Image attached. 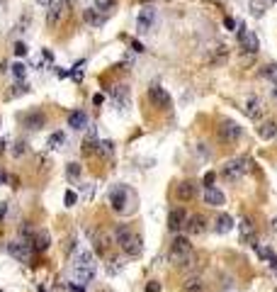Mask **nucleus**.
I'll return each mask as SVG.
<instances>
[{"instance_id": "5701e85b", "label": "nucleus", "mask_w": 277, "mask_h": 292, "mask_svg": "<svg viewBox=\"0 0 277 292\" xmlns=\"http://www.w3.org/2000/svg\"><path fill=\"white\" fill-rule=\"evenodd\" d=\"M110 93H112V97H114V102H117V107L124 110L127 102H129V90H127V86H114Z\"/></svg>"}, {"instance_id": "ea45409f", "label": "nucleus", "mask_w": 277, "mask_h": 292, "mask_svg": "<svg viewBox=\"0 0 277 292\" xmlns=\"http://www.w3.org/2000/svg\"><path fill=\"white\" fill-rule=\"evenodd\" d=\"M25 151H27V144H25V142H17V144H15V148H12V156H17V158H20V156H25Z\"/></svg>"}, {"instance_id": "c03bdc74", "label": "nucleus", "mask_w": 277, "mask_h": 292, "mask_svg": "<svg viewBox=\"0 0 277 292\" xmlns=\"http://www.w3.org/2000/svg\"><path fill=\"white\" fill-rule=\"evenodd\" d=\"M146 292H161V283H148V285H146Z\"/></svg>"}, {"instance_id": "b1692460", "label": "nucleus", "mask_w": 277, "mask_h": 292, "mask_svg": "<svg viewBox=\"0 0 277 292\" xmlns=\"http://www.w3.org/2000/svg\"><path fill=\"white\" fill-rule=\"evenodd\" d=\"M132 234H134V232H132V227H129V224H119V227L114 229V241H117L119 246H124V243L132 239Z\"/></svg>"}, {"instance_id": "7c9ffc66", "label": "nucleus", "mask_w": 277, "mask_h": 292, "mask_svg": "<svg viewBox=\"0 0 277 292\" xmlns=\"http://www.w3.org/2000/svg\"><path fill=\"white\" fill-rule=\"evenodd\" d=\"M63 142H66V134H63V132H54V134L49 137V142H46V148L54 151V148H58Z\"/></svg>"}, {"instance_id": "4c0bfd02", "label": "nucleus", "mask_w": 277, "mask_h": 292, "mask_svg": "<svg viewBox=\"0 0 277 292\" xmlns=\"http://www.w3.org/2000/svg\"><path fill=\"white\" fill-rule=\"evenodd\" d=\"M76 200H78V195H76L73 190H66V195H63V204H66V207H73Z\"/></svg>"}, {"instance_id": "f03ea898", "label": "nucleus", "mask_w": 277, "mask_h": 292, "mask_svg": "<svg viewBox=\"0 0 277 292\" xmlns=\"http://www.w3.org/2000/svg\"><path fill=\"white\" fill-rule=\"evenodd\" d=\"M253 166L250 163L248 156H238V158H231L229 163H224L222 168V175L226 178V180H231V183H236V180H241L243 175L248 173V168Z\"/></svg>"}, {"instance_id": "3c124183", "label": "nucleus", "mask_w": 277, "mask_h": 292, "mask_svg": "<svg viewBox=\"0 0 277 292\" xmlns=\"http://www.w3.org/2000/svg\"><path fill=\"white\" fill-rule=\"evenodd\" d=\"M102 100H105L102 95H95V97H92V102H95V105H102Z\"/></svg>"}, {"instance_id": "f704fd0d", "label": "nucleus", "mask_w": 277, "mask_h": 292, "mask_svg": "<svg viewBox=\"0 0 277 292\" xmlns=\"http://www.w3.org/2000/svg\"><path fill=\"white\" fill-rule=\"evenodd\" d=\"M29 90V86H25V83H17V86H12V90L7 93V97H17V95H25Z\"/></svg>"}, {"instance_id": "423d86ee", "label": "nucleus", "mask_w": 277, "mask_h": 292, "mask_svg": "<svg viewBox=\"0 0 277 292\" xmlns=\"http://www.w3.org/2000/svg\"><path fill=\"white\" fill-rule=\"evenodd\" d=\"M7 253H10L12 258H17L20 263H29V256H32V243L25 241V239L12 241V243H7Z\"/></svg>"}, {"instance_id": "1a4fd4ad", "label": "nucleus", "mask_w": 277, "mask_h": 292, "mask_svg": "<svg viewBox=\"0 0 277 292\" xmlns=\"http://www.w3.org/2000/svg\"><path fill=\"white\" fill-rule=\"evenodd\" d=\"M73 270H95V253L88 248L78 251L73 258Z\"/></svg>"}, {"instance_id": "8fccbe9b", "label": "nucleus", "mask_w": 277, "mask_h": 292, "mask_svg": "<svg viewBox=\"0 0 277 292\" xmlns=\"http://www.w3.org/2000/svg\"><path fill=\"white\" fill-rule=\"evenodd\" d=\"M5 212H7V202H0V222H2V217H5Z\"/></svg>"}, {"instance_id": "37998d69", "label": "nucleus", "mask_w": 277, "mask_h": 292, "mask_svg": "<svg viewBox=\"0 0 277 292\" xmlns=\"http://www.w3.org/2000/svg\"><path fill=\"white\" fill-rule=\"evenodd\" d=\"M68 290H71V292H85V285H81V283H71V285H68Z\"/></svg>"}, {"instance_id": "de8ad7c7", "label": "nucleus", "mask_w": 277, "mask_h": 292, "mask_svg": "<svg viewBox=\"0 0 277 292\" xmlns=\"http://www.w3.org/2000/svg\"><path fill=\"white\" fill-rule=\"evenodd\" d=\"M132 49H134V51H143V44H141V42H137V39H134V42H132Z\"/></svg>"}, {"instance_id": "c756f323", "label": "nucleus", "mask_w": 277, "mask_h": 292, "mask_svg": "<svg viewBox=\"0 0 277 292\" xmlns=\"http://www.w3.org/2000/svg\"><path fill=\"white\" fill-rule=\"evenodd\" d=\"M248 7H250V12H253V17H263L268 2L265 0H248Z\"/></svg>"}, {"instance_id": "6ab92c4d", "label": "nucleus", "mask_w": 277, "mask_h": 292, "mask_svg": "<svg viewBox=\"0 0 277 292\" xmlns=\"http://www.w3.org/2000/svg\"><path fill=\"white\" fill-rule=\"evenodd\" d=\"M49 246H51V236H49V234H46V232H37V234H34V239H32V251L44 253Z\"/></svg>"}, {"instance_id": "412c9836", "label": "nucleus", "mask_w": 277, "mask_h": 292, "mask_svg": "<svg viewBox=\"0 0 277 292\" xmlns=\"http://www.w3.org/2000/svg\"><path fill=\"white\" fill-rule=\"evenodd\" d=\"M68 127L71 129H85L88 127V115H85L83 110H73V112H68Z\"/></svg>"}, {"instance_id": "a19ab883", "label": "nucleus", "mask_w": 277, "mask_h": 292, "mask_svg": "<svg viewBox=\"0 0 277 292\" xmlns=\"http://www.w3.org/2000/svg\"><path fill=\"white\" fill-rule=\"evenodd\" d=\"M66 173H68V178H78V175H81V166H78V163H68Z\"/></svg>"}, {"instance_id": "473e14b6", "label": "nucleus", "mask_w": 277, "mask_h": 292, "mask_svg": "<svg viewBox=\"0 0 277 292\" xmlns=\"http://www.w3.org/2000/svg\"><path fill=\"white\" fill-rule=\"evenodd\" d=\"M95 7L100 10V12H110L117 7V0H95Z\"/></svg>"}, {"instance_id": "39448f33", "label": "nucleus", "mask_w": 277, "mask_h": 292, "mask_svg": "<svg viewBox=\"0 0 277 292\" xmlns=\"http://www.w3.org/2000/svg\"><path fill=\"white\" fill-rule=\"evenodd\" d=\"M148 100L158 110H168L170 107V93L163 86H158V83H153V86L148 88Z\"/></svg>"}, {"instance_id": "393cba45", "label": "nucleus", "mask_w": 277, "mask_h": 292, "mask_svg": "<svg viewBox=\"0 0 277 292\" xmlns=\"http://www.w3.org/2000/svg\"><path fill=\"white\" fill-rule=\"evenodd\" d=\"M258 134L263 137V139H273L277 134V122L275 119H268V122H263L260 127H258Z\"/></svg>"}, {"instance_id": "dca6fc26", "label": "nucleus", "mask_w": 277, "mask_h": 292, "mask_svg": "<svg viewBox=\"0 0 277 292\" xmlns=\"http://www.w3.org/2000/svg\"><path fill=\"white\" fill-rule=\"evenodd\" d=\"M97 144H100V139H97V132H95V127H88V137L83 139L81 151H83L85 156H90V153H95V151H97Z\"/></svg>"}, {"instance_id": "5fc2aeb1", "label": "nucleus", "mask_w": 277, "mask_h": 292, "mask_svg": "<svg viewBox=\"0 0 277 292\" xmlns=\"http://www.w3.org/2000/svg\"><path fill=\"white\" fill-rule=\"evenodd\" d=\"M275 97H277V88H275Z\"/></svg>"}, {"instance_id": "58836bf2", "label": "nucleus", "mask_w": 277, "mask_h": 292, "mask_svg": "<svg viewBox=\"0 0 277 292\" xmlns=\"http://www.w3.org/2000/svg\"><path fill=\"white\" fill-rule=\"evenodd\" d=\"M122 268H124V263L119 261V258H112V261H110V268H107V270H110L112 275H114V273H119Z\"/></svg>"}, {"instance_id": "9b49d317", "label": "nucleus", "mask_w": 277, "mask_h": 292, "mask_svg": "<svg viewBox=\"0 0 277 292\" xmlns=\"http://www.w3.org/2000/svg\"><path fill=\"white\" fill-rule=\"evenodd\" d=\"M153 22H156V10H153V7H143V10L138 12L137 29L138 32H151Z\"/></svg>"}, {"instance_id": "09e8293b", "label": "nucleus", "mask_w": 277, "mask_h": 292, "mask_svg": "<svg viewBox=\"0 0 277 292\" xmlns=\"http://www.w3.org/2000/svg\"><path fill=\"white\" fill-rule=\"evenodd\" d=\"M42 7H49V5H54V2H58V0H37Z\"/></svg>"}, {"instance_id": "bb28decb", "label": "nucleus", "mask_w": 277, "mask_h": 292, "mask_svg": "<svg viewBox=\"0 0 277 292\" xmlns=\"http://www.w3.org/2000/svg\"><path fill=\"white\" fill-rule=\"evenodd\" d=\"M183 292H204V283H202V278H187L185 283H183Z\"/></svg>"}, {"instance_id": "f3484780", "label": "nucleus", "mask_w": 277, "mask_h": 292, "mask_svg": "<svg viewBox=\"0 0 277 292\" xmlns=\"http://www.w3.org/2000/svg\"><path fill=\"white\" fill-rule=\"evenodd\" d=\"M44 124H46V117H44V112H39V110L27 112V117H25V127H27L29 132H37V129H42Z\"/></svg>"}, {"instance_id": "c9c22d12", "label": "nucleus", "mask_w": 277, "mask_h": 292, "mask_svg": "<svg viewBox=\"0 0 277 292\" xmlns=\"http://www.w3.org/2000/svg\"><path fill=\"white\" fill-rule=\"evenodd\" d=\"M241 234H243V239L253 236V222H250V219H243V222H241Z\"/></svg>"}, {"instance_id": "e433bc0d", "label": "nucleus", "mask_w": 277, "mask_h": 292, "mask_svg": "<svg viewBox=\"0 0 277 292\" xmlns=\"http://www.w3.org/2000/svg\"><path fill=\"white\" fill-rule=\"evenodd\" d=\"M29 54V47L27 44H25V42H17V44H15V56H27Z\"/></svg>"}, {"instance_id": "4468645a", "label": "nucleus", "mask_w": 277, "mask_h": 292, "mask_svg": "<svg viewBox=\"0 0 277 292\" xmlns=\"http://www.w3.org/2000/svg\"><path fill=\"white\" fill-rule=\"evenodd\" d=\"M175 195H178V200L187 202V200H192L194 195H197V185H194L192 180H183V183L175 188Z\"/></svg>"}, {"instance_id": "79ce46f5", "label": "nucleus", "mask_w": 277, "mask_h": 292, "mask_svg": "<svg viewBox=\"0 0 277 292\" xmlns=\"http://www.w3.org/2000/svg\"><path fill=\"white\" fill-rule=\"evenodd\" d=\"M29 25V15H22V20L17 22V32H25V27Z\"/></svg>"}, {"instance_id": "cd10ccee", "label": "nucleus", "mask_w": 277, "mask_h": 292, "mask_svg": "<svg viewBox=\"0 0 277 292\" xmlns=\"http://www.w3.org/2000/svg\"><path fill=\"white\" fill-rule=\"evenodd\" d=\"M260 76L268 78L270 83H275L277 86V63H265V66L260 68Z\"/></svg>"}, {"instance_id": "49530a36", "label": "nucleus", "mask_w": 277, "mask_h": 292, "mask_svg": "<svg viewBox=\"0 0 277 292\" xmlns=\"http://www.w3.org/2000/svg\"><path fill=\"white\" fill-rule=\"evenodd\" d=\"M212 183H214V173H207L204 175V188H212Z\"/></svg>"}, {"instance_id": "4be33fe9", "label": "nucleus", "mask_w": 277, "mask_h": 292, "mask_svg": "<svg viewBox=\"0 0 277 292\" xmlns=\"http://www.w3.org/2000/svg\"><path fill=\"white\" fill-rule=\"evenodd\" d=\"M204 202L209 204V207H222L226 202V197H224L222 190H217V188H207L204 190Z\"/></svg>"}, {"instance_id": "a878e982", "label": "nucleus", "mask_w": 277, "mask_h": 292, "mask_svg": "<svg viewBox=\"0 0 277 292\" xmlns=\"http://www.w3.org/2000/svg\"><path fill=\"white\" fill-rule=\"evenodd\" d=\"M214 229H217L219 234H229L231 229H233V217H231V214H219Z\"/></svg>"}, {"instance_id": "a18cd8bd", "label": "nucleus", "mask_w": 277, "mask_h": 292, "mask_svg": "<svg viewBox=\"0 0 277 292\" xmlns=\"http://www.w3.org/2000/svg\"><path fill=\"white\" fill-rule=\"evenodd\" d=\"M224 27L233 29V27H236V20H233V17H224Z\"/></svg>"}, {"instance_id": "c85d7f7f", "label": "nucleus", "mask_w": 277, "mask_h": 292, "mask_svg": "<svg viewBox=\"0 0 277 292\" xmlns=\"http://www.w3.org/2000/svg\"><path fill=\"white\" fill-rule=\"evenodd\" d=\"M92 278H95V270H73V280L81 285H88Z\"/></svg>"}, {"instance_id": "f8f14e48", "label": "nucleus", "mask_w": 277, "mask_h": 292, "mask_svg": "<svg viewBox=\"0 0 277 292\" xmlns=\"http://www.w3.org/2000/svg\"><path fill=\"white\" fill-rule=\"evenodd\" d=\"M185 229H187V234H190V236H199V234L207 232V219H204L202 214H192V217H187Z\"/></svg>"}, {"instance_id": "aec40b11", "label": "nucleus", "mask_w": 277, "mask_h": 292, "mask_svg": "<svg viewBox=\"0 0 277 292\" xmlns=\"http://www.w3.org/2000/svg\"><path fill=\"white\" fill-rule=\"evenodd\" d=\"M226 58H229V47L226 44H217L214 49H209V63L212 66H222Z\"/></svg>"}, {"instance_id": "6e6552de", "label": "nucleus", "mask_w": 277, "mask_h": 292, "mask_svg": "<svg viewBox=\"0 0 277 292\" xmlns=\"http://www.w3.org/2000/svg\"><path fill=\"white\" fill-rule=\"evenodd\" d=\"M238 42H241L246 54H258V49H260L258 47V37L250 29H246V25H238Z\"/></svg>"}, {"instance_id": "0eeeda50", "label": "nucleus", "mask_w": 277, "mask_h": 292, "mask_svg": "<svg viewBox=\"0 0 277 292\" xmlns=\"http://www.w3.org/2000/svg\"><path fill=\"white\" fill-rule=\"evenodd\" d=\"M127 202H129V190L124 185H114L110 190V204L114 212H124L127 209Z\"/></svg>"}, {"instance_id": "603ef678", "label": "nucleus", "mask_w": 277, "mask_h": 292, "mask_svg": "<svg viewBox=\"0 0 277 292\" xmlns=\"http://www.w3.org/2000/svg\"><path fill=\"white\" fill-rule=\"evenodd\" d=\"M42 56L46 58V61H51V58H54V54H51V51H46V49H44V54H42Z\"/></svg>"}, {"instance_id": "a211bd4d", "label": "nucleus", "mask_w": 277, "mask_h": 292, "mask_svg": "<svg viewBox=\"0 0 277 292\" xmlns=\"http://www.w3.org/2000/svg\"><path fill=\"white\" fill-rule=\"evenodd\" d=\"M246 115L250 119H260V115H263V100L258 95H250L246 100Z\"/></svg>"}, {"instance_id": "7ed1b4c3", "label": "nucleus", "mask_w": 277, "mask_h": 292, "mask_svg": "<svg viewBox=\"0 0 277 292\" xmlns=\"http://www.w3.org/2000/svg\"><path fill=\"white\" fill-rule=\"evenodd\" d=\"M217 134H219V142H222V144H233V142L241 139L243 129L238 127V122L224 119V122H219V127H217Z\"/></svg>"}, {"instance_id": "2f4dec72", "label": "nucleus", "mask_w": 277, "mask_h": 292, "mask_svg": "<svg viewBox=\"0 0 277 292\" xmlns=\"http://www.w3.org/2000/svg\"><path fill=\"white\" fill-rule=\"evenodd\" d=\"M97 153H102V156H112V153H114V144H112L110 139H100V144H97Z\"/></svg>"}, {"instance_id": "2eb2a0df", "label": "nucleus", "mask_w": 277, "mask_h": 292, "mask_svg": "<svg viewBox=\"0 0 277 292\" xmlns=\"http://www.w3.org/2000/svg\"><path fill=\"white\" fill-rule=\"evenodd\" d=\"M83 20L90 27H102L105 25V12H100L97 7H88V10H83Z\"/></svg>"}, {"instance_id": "f257e3e1", "label": "nucleus", "mask_w": 277, "mask_h": 292, "mask_svg": "<svg viewBox=\"0 0 277 292\" xmlns=\"http://www.w3.org/2000/svg\"><path fill=\"white\" fill-rule=\"evenodd\" d=\"M168 261L175 263L178 268L192 263V243H190L187 236H175V239H173V243H170V253H168Z\"/></svg>"}, {"instance_id": "20e7f679", "label": "nucleus", "mask_w": 277, "mask_h": 292, "mask_svg": "<svg viewBox=\"0 0 277 292\" xmlns=\"http://www.w3.org/2000/svg\"><path fill=\"white\" fill-rule=\"evenodd\" d=\"M66 17H68V2L66 0H58V2L46 7V27L56 29Z\"/></svg>"}, {"instance_id": "864d4df0", "label": "nucleus", "mask_w": 277, "mask_h": 292, "mask_svg": "<svg viewBox=\"0 0 277 292\" xmlns=\"http://www.w3.org/2000/svg\"><path fill=\"white\" fill-rule=\"evenodd\" d=\"M270 270H273V273L277 275V261H273V263H270Z\"/></svg>"}, {"instance_id": "72a5a7b5", "label": "nucleus", "mask_w": 277, "mask_h": 292, "mask_svg": "<svg viewBox=\"0 0 277 292\" xmlns=\"http://www.w3.org/2000/svg\"><path fill=\"white\" fill-rule=\"evenodd\" d=\"M10 71H12V76H15L17 81H22V78L27 76V66H25V63H12Z\"/></svg>"}, {"instance_id": "9d476101", "label": "nucleus", "mask_w": 277, "mask_h": 292, "mask_svg": "<svg viewBox=\"0 0 277 292\" xmlns=\"http://www.w3.org/2000/svg\"><path fill=\"white\" fill-rule=\"evenodd\" d=\"M185 222H187V212H185L183 207L170 209V214H168V229H170V232H180V229L185 227Z\"/></svg>"}, {"instance_id": "ddd939ff", "label": "nucleus", "mask_w": 277, "mask_h": 292, "mask_svg": "<svg viewBox=\"0 0 277 292\" xmlns=\"http://www.w3.org/2000/svg\"><path fill=\"white\" fill-rule=\"evenodd\" d=\"M122 251H124L129 258H138V256L143 253V241H141V236H138V234H132V239L122 246Z\"/></svg>"}]
</instances>
